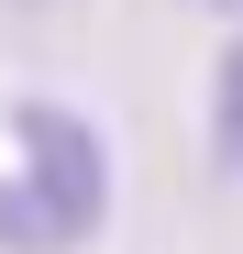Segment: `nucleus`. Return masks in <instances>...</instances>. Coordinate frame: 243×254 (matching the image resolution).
I'll use <instances>...</instances> for the list:
<instances>
[{
    "label": "nucleus",
    "instance_id": "2",
    "mask_svg": "<svg viewBox=\"0 0 243 254\" xmlns=\"http://www.w3.org/2000/svg\"><path fill=\"white\" fill-rule=\"evenodd\" d=\"M210 155H221V177H243V33L210 66Z\"/></svg>",
    "mask_w": 243,
    "mask_h": 254
},
{
    "label": "nucleus",
    "instance_id": "3",
    "mask_svg": "<svg viewBox=\"0 0 243 254\" xmlns=\"http://www.w3.org/2000/svg\"><path fill=\"white\" fill-rule=\"evenodd\" d=\"M210 11H243V0H210Z\"/></svg>",
    "mask_w": 243,
    "mask_h": 254
},
{
    "label": "nucleus",
    "instance_id": "1",
    "mask_svg": "<svg viewBox=\"0 0 243 254\" xmlns=\"http://www.w3.org/2000/svg\"><path fill=\"white\" fill-rule=\"evenodd\" d=\"M111 210V144L66 100L0 111V254H66Z\"/></svg>",
    "mask_w": 243,
    "mask_h": 254
}]
</instances>
